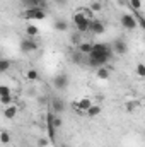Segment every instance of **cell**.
<instances>
[{
  "mask_svg": "<svg viewBox=\"0 0 145 147\" xmlns=\"http://www.w3.org/2000/svg\"><path fill=\"white\" fill-rule=\"evenodd\" d=\"M111 55H113V51H111L109 45H106V43H94L92 45V51L87 55V63L91 67H96V69L106 67V63L111 60Z\"/></svg>",
  "mask_w": 145,
  "mask_h": 147,
  "instance_id": "6da1fadb",
  "label": "cell"
},
{
  "mask_svg": "<svg viewBox=\"0 0 145 147\" xmlns=\"http://www.w3.org/2000/svg\"><path fill=\"white\" fill-rule=\"evenodd\" d=\"M73 24H75L77 31H79L80 34H84V33H87V31H89L91 19H89L84 12H75V14H73Z\"/></svg>",
  "mask_w": 145,
  "mask_h": 147,
  "instance_id": "7a4b0ae2",
  "label": "cell"
},
{
  "mask_svg": "<svg viewBox=\"0 0 145 147\" xmlns=\"http://www.w3.org/2000/svg\"><path fill=\"white\" fill-rule=\"evenodd\" d=\"M21 16H22L24 19H29V21H33V19H36V21H43V19H46V10L41 9V7H31V9L22 10Z\"/></svg>",
  "mask_w": 145,
  "mask_h": 147,
  "instance_id": "3957f363",
  "label": "cell"
},
{
  "mask_svg": "<svg viewBox=\"0 0 145 147\" xmlns=\"http://www.w3.org/2000/svg\"><path fill=\"white\" fill-rule=\"evenodd\" d=\"M121 26L125 28V29H128V31H133L138 24H137V19L133 17V14H123L121 16Z\"/></svg>",
  "mask_w": 145,
  "mask_h": 147,
  "instance_id": "277c9868",
  "label": "cell"
},
{
  "mask_svg": "<svg viewBox=\"0 0 145 147\" xmlns=\"http://www.w3.org/2000/svg\"><path fill=\"white\" fill-rule=\"evenodd\" d=\"M38 48H39V45H38V41L34 39V38H26V39H22V41H21V50H22V51H26V53L36 51Z\"/></svg>",
  "mask_w": 145,
  "mask_h": 147,
  "instance_id": "5b68a950",
  "label": "cell"
},
{
  "mask_svg": "<svg viewBox=\"0 0 145 147\" xmlns=\"http://www.w3.org/2000/svg\"><path fill=\"white\" fill-rule=\"evenodd\" d=\"M53 86L58 89V91H65L68 87V75L67 74H58L55 79H53Z\"/></svg>",
  "mask_w": 145,
  "mask_h": 147,
  "instance_id": "8992f818",
  "label": "cell"
},
{
  "mask_svg": "<svg viewBox=\"0 0 145 147\" xmlns=\"http://www.w3.org/2000/svg\"><path fill=\"white\" fill-rule=\"evenodd\" d=\"M92 105H94V103H92V101H91L89 98H82L80 101H75L72 106H73V108H75L77 111H79V113H85V111L89 110V108H91Z\"/></svg>",
  "mask_w": 145,
  "mask_h": 147,
  "instance_id": "52a82bcc",
  "label": "cell"
},
{
  "mask_svg": "<svg viewBox=\"0 0 145 147\" xmlns=\"http://www.w3.org/2000/svg\"><path fill=\"white\" fill-rule=\"evenodd\" d=\"M111 51H114L116 55H125L128 51V45L123 39H116L114 45H113V48H111Z\"/></svg>",
  "mask_w": 145,
  "mask_h": 147,
  "instance_id": "ba28073f",
  "label": "cell"
},
{
  "mask_svg": "<svg viewBox=\"0 0 145 147\" xmlns=\"http://www.w3.org/2000/svg\"><path fill=\"white\" fill-rule=\"evenodd\" d=\"M104 24L101 22V21H97V19H91V26H89V31L91 33H94V34H103L104 33Z\"/></svg>",
  "mask_w": 145,
  "mask_h": 147,
  "instance_id": "9c48e42d",
  "label": "cell"
},
{
  "mask_svg": "<svg viewBox=\"0 0 145 147\" xmlns=\"http://www.w3.org/2000/svg\"><path fill=\"white\" fill-rule=\"evenodd\" d=\"M17 113H19V108L12 103V105L5 106V110H3V116H5L7 120H14V118L17 116Z\"/></svg>",
  "mask_w": 145,
  "mask_h": 147,
  "instance_id": "30bf717a",
  "label": "cell"
},
{
  "mask_svg": "<svg viewBox=\"0 0 145 147\" xmlns=\"http://www.w3.org/2000/svg\"><path fill=\"white\" fill-rule=\"evenodd\" d=\"M51 108H53V113L58 115V113H63L65 111V103L62 99H53L51 101Z\"/></svg>",
  "mask_w": 145,
  "mask_h": 147,
  "instance_id": "8fae6325",
  "label": "cell"
},
{
  "mask_svg": "<svg viewBox=\"0 0 145 147\" xmlns=\"http://www.w3.org/2000/svg\"><path fill=\"white\" fill-rule=\"evenodd\" d=\"M92 45L94 43H89V41H82L77 48H79V51L82 53V55H89L91 51H92Z\"/></svg>",
  "mask_w": 145,
  "mask_h": 147,
  "instance_id": "7c38bea8",
  "label": "cell"
},
{
  "mask_svg": "<svg viewBox=\"0 0 145 147\" xmlns=\"http://www.w3.org/2000/svg\"><path fill=\"white\" fill-rule=\"evenodd\" d=\"M53 28H55L56 31L63 33V31H67V29H68V24H67V21H63V19H58V21H55Z\"/></svg>",
  "mask_w": 145,
  "mask_h": 147,
  "instance_id": "4fadbf2b",
  "label": "cell"
},
{
  "mask_svg": "<svg viewBox=\"0 0 145 147\" xmlns=\"http://www.w3.org/2000/svg\"><path fill=\"white\" fill-rule=\"evenodd\" d=\"M101 111H103V108H101L99 105H92V106H91L89 110L85 111V115H87V116H92V118H94V116L101 115Z\"/></svg>",
  "mask_w": 145,
  "mask_h": 147,
  "instance_id": "5bb4252c",
  "label": "cell"
},
{
  "mask_svg": "<svg viewBox=\"0 0 145 147\" xmlns=\"http://www.w3.org/2000/svg\"><path fill=\"white\" fill-rule=\"evenodd\" d=\"M46 135H48L50 142H55V139H56V128L53 125H46Z\"/></svg>",
  "mask_w": 145,
  "mask_h": 147,
  "instance_id": "9a60e30c",
  "label": "cell"
},
{
  "mask_svg": "<svg viewBox=\"0 0 145 147\" xmlns=\"http://www.w3.org/2000/svg\"><path fill=\"white\" fill-rule=\"evenodd\" d=\"M96 75H97V79L106 80V79L109 77V69H106V67H99V69H97V72H96Z\"/></svg>",
  "mask_w": 145,
  "mask_h": 147,
  "instance_id": "2e32d148",
  "label": "cell"
},
{
  "mask_svg": "<svg viewBox=\"0 0 145 147\" xmlns=\"http://www.w3.org/2000/svg\"><path fill=\"white\" fill-rule=\"evenodd\" d=\"M26 34L29 38H34L39 34V29H38V26H34V24H29L28 28H26Z\"/></svg>",
  "mask_w": 145,
  "mask_h": 147,
  "instance_id": "e0dca14e",
  "label": "cell"
},
{
  "mask_svg": "<svg viewBox=\"0 0 145 147\" xmlns=\"http://www.w3.org/2000/svg\"><path fill=\"white\" fill-rule=\"evenodd\" d=\"M128 7L132 9V12H140L142 10V0H130Z\"/></svg>",
  "mask_w": 145,
  "mask_h": 147,
  "instance_id": "ac0fdd59",
  "label": "cell"
},
{
  "mask_svg": "<svg viewBox=\"0 0 145 147\" xmlns=\"http://www.w3.org/2000/svg\"><path fill=\"white\" fill-rule=\"evenodd\" d=\"M0 144H3V146H7V144H10V134H9L7 130H3V132H0Z\"/></svg>",
  "mask_w": 145,
  "mask_h": 147,
  "instance_id": "d6986e66",
  "label": "cell"
},
{
  "mask_svg": "<svg viewBox=\"0 0 145 147\" xmlns=\"http://www.w3.org/2000/svg\"><path fill=\"white\" fill-rule=\"evenodd\" d=\"M70 43H72L73 46H79V45L82 43V34H80V33H72V36H70Z\"/></svg>",
  "mask_w": 145,
  "mask_h": 147,
  "instance_id": "ffe728a7",
  "label": "cell"
},
{
  "mask_svg": "<svg viewBox=\"0 0 145 147\" xmlns=\"http://www.w3.org/2000/svg\"><path fill=\"white\" fill-rule=\"evenodd\" d=\"M9 69H10V60H7V58H0V74L7 72Z\"/></svg>",
  "mask_w": 145,
  "mask_h": 147,
  "instance_id": "44dd1931",
  "label": "cell"
},
{
  "mask_svg": "<svg viewBox=\"0 0 145 147\" xmlns=\"http://www.w3.org/2000/svg\"><path fill=\"white\" fill-rule=\"evenodd\" d=\"M0 103H2L3 106H9V105H12V103H14V98H12V94H7V96H0Z\"/></svg>",
  "mask_w": 145,
  "mask_h": 147,
  "instance_id": "7402d4cb",
  "label": "cell"
},
{
  "mask_svg": "<svg viewBox=\"0 0 145 147\" xmlns=\"http://www.w3.org/2000/svg\"><path fill=\"white\" fill-rule=\"evenodd\" d=\"M26 77H28L29 80H38V79H39V74H38V70L31 69V70H28V72H26Z\"/></svg>",
  "mask_w": 145,
  "mask_h": 147,
  "instance_id": "603a6c76",
  "label": "cell"
},
{
  "mask_svg": "<svg viewBox=\"0 0 145 147\" xmlns=\"http://www.w3.org/2000/svg\"><path fill=\"white\" fill-rule=\"evenodd\" d=\"M103 10V3L101 2H92L91 3V12H99Z\"/></svg>",
  "mask_w": 145,
  "mask_h": 147,
  "instance_id": "cb8c5ba5",
  "label": "cell"
},
{
  "mask_svg": "<svg viewBox=\"0 0 145 147\" xmlns=\"http://www.w3.org/2000/svg\"><path fill=\"white\" fill-rule=\"evenodd\" d=\"M53 127H55V128H56V130H58V128H62V127H63V120H62V118H60V116H58V115H55V120H53Z\"/></svg>",
  "mask_w": 145,
  "mask_h": 147,
  "instance_id": "d4e9b609",
  "label": "cell"
},
{
  "mask_svg": "<svg viewBox=\"0 0 145 147\" xmlns=\"http://www.w3.org/2000/svg\"><path fill=\"white\" fill-rule=\"evenodd\" d=\"M21 2H22V5H24L26 9H31V7H39L34 0H21ZM41 9H43V7H41Z\"/></svg>",
  "mask_w": 145,
  "mask_h": 147,
  "instance_id": "484cf974",
  "label": "cell"
},
{
  "mask_svg": "<svg viewBox=\"0 0 145 147\" xmlns=\"http://www.w3.org/2000/svg\"><path fill=\"white\" fill-rule=\"evenodd\" d=\"M137 75H138L140 79L145 77V65L144 63H138V65H137Z\"/></svg>",
  "mask_w": 145,
  "mask_h": 147,
  "instance_id": "4316f807",
  "label": "cell"
},
{
  "mask_svg": "<svg viewBox=\"0 0 145 147\" xmlns=\"http://www.w3.org/2000/svg\"><path fill=\"white\" fill-rule=\"evenodd\" d=\"M12 91H10V87L9 86H5V84H0V96H7V94H10Z\"/></svg>",
  "mask_w": 145,
  "mask_h": 147,
  "instance_id": "83f0119b",
  "label": "cell"
},
{
  "mask_svg": "<svg viewBox=\"0 0 145 147\" xmlns=\"http://www.w3.org/2000/svg\"><path fill=\"white\" fill-rule=\"evenodd\" d=\"M135 108H137V103H135V101H128V103L125 105V110L128 111V113H132V111H135Z\"/></svg>",
  "mask_w": 145,
  "mask_h": 147,
  "instance_id": "f1b7e54d",
  "label": "cell"
},
{
  "mask_svg": "<svg viewBox=\"0 0 145 147\" xmlns=\"http://www.w3.org/2000/svg\"><path fill=\"white\" fill-rule=\"evenodd\" d=\"M48 144H51L48 139H39V140H38V146H39V147H46Z\"/></svg>",
  "mask_w": 145,
  "mask_h": 147,
  "instance_id": "f546056e",
  "label": "cell"
},
{
  "mask_svg": "<svg viewBox=\"0 0 145 147\" xmlns=\"http://www.w3.org/2000/svg\"><path fill=\"white\" fill-rule=\"evenodd\" d=\"M34 2H36L39 7H43V9H44V2H46V0H34Z\"/></svg>",
  "mask_w": 145,
  "mask_h": 147,
  "instance_id": "4dcf8cb0",
  "label": "cell"
},
{
  "mask_svg": "<svg viewBox=\"0 0 145 147\" xmlns=\"http://www.w3.org/2000/svg\"><path fill=\"white\" fill-rule=\"evenodd\" d=\"M94 2H101V3H103V2H104V0H94Z\"/></svg>",
  "mask_w": 145,
  "mask_h": 147,
  "instance_id": "1f68e13d",
  "label": "cell"
}]
</instances>
